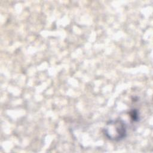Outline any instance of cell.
<instances>
[{
	"label": "cell",
	"instance_id": "cell-1",
	"mask_svg": "<svg viewBox=\"0 0 153 153\" xmlns=\"http://www.w3.org/2000/svg\"><path fill=\"white\" fill-rule=\"evenodd\" d=\"M103 131L109 139L115 141L121 140L127 136V125L120 118L111 120L107 122Z\"/></svg>",
	"mask_w": 153,
	"mask_h": 153
},
{
	"label": "cell",
	"instance_id": "cell-2",
	"mask_svg": "<svg viewBox=\"0 0 153 153\" xmlns=\"http://www.w3.org/2000/svg\"><path fill=\"white\" fill-rule=\"evenodd\" d=\"M129 115L133 121L137 122L139 120V114L136 109H131L129 112Z\"/></svg>",
	"mask_w": 153,
	"mask_h": 153
}]
</instances>
